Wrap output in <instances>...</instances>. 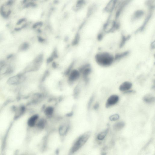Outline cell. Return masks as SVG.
<instances>
[{"label":"cell","instance_id":"1","mask_svg":"<svg viewBox=\"0 0 155 155\" xmlns=\"http://www.w3.org/2000/svg\"><path fill=\"white\" fill-rule=\"evenodd\" d=\"M91 134L90 132H87L78 138L70 149L69 155H72L78 151L88 141Z\"/></svg>","mask_w":155,"mask_h":155},{"label":"cell","instance_id":"2","mask_svg":"<svg viewBox=\"0 0 155 155\" xmlns=\"http://www.w3.org/2000/svg\"><path fill=\"white\" fill-rule=\"evenodd\" d=\"M95 60L96 62L99 65L107 67L112 64L114 58L109 53L103 52L97 54L95 56Z\"/></svg>","mask_w":155,"mask_h":155},{"label":"cell","instance_id":"3","mask_svg":"<svg viewBox=\"0 0 155 155\" xmlns=\"http://www.w3.org/2000/svg\"><path fill=\"white\" fill-rule=\"evenodd\" d=\"M67 77L69 83L72 84L80 79L81 75L78 69H73Z\"/></svg>","mask_w":155,"mask_h":155},{"label":"cell","instance_id":"4","mask_svg":"<svg viewBox=\"0 0 155 155\" xmlns=\"http://www.w3.org/2000/svg\"><path fill=\"white\" fill-rule=\"evenodd\" d=\"M25 79L26 77L24 74H19L10 78L7 83L12 85H17L22 83Z\"/></svg>","mask_w":155,"mask_h":155},{"label":"cell","instance_id":"5","mask_svg":"<svg viewBox=\"0 0 155 155\" xmlns=\"http://www.w3.org/2000/svg\"><path fill=\"white\" fill-rule=\"evenodd\" d=\"M40 118V115L38 114L32 115L27 121V124L28 127L31 128H34Z\"/></svg>","mask_w":155,"mask_h":155},{"label":"cell","instance_id":"6","mask_svg":"<svg viewBox=\"0 0 155 155\" xmlns=\"http://www.w3.org/2000/svg\"><path fill=\"white\" fill-rule=\"evenodd\" d=\"M43 112L46 117L47 118H51L54 115L55 108L51 105L45 107L43 109Z\"/></svg>","mask_w":155,"mask_h":155},{"label":"cell","instance_id":"7","mask_svg":"<svg viewBox=\"0 0 155 155\" xmlns=\"http://www.w3.org/2000/svg\"><path fill=\"white\" fill-rule=\"evenodd\" d=\"M70 128V124L68 123L62 124L60 125L58 131L60 136H65L69 131Z\"/></svg>","mask_w":155,"mask_h":155},{"label":"cell","instance_id":"8","mask_svg":"<svg viewBox=\"0 0 155 155\" xmlns=\"http://www.w3.org/2000/svg\"><path fill=\"white\" fill-rule=\"evenodd\" d=\"M119 99V97L118 95H113L109 97L106 103V107L107 108L110 107L117 103Z\"/></svg>","mask_w":155,"mask_h":155},{"label":"cell","instance_id":"9","mask_svg":"<svg viewBox=\"0 0 155 155\" xmlns=\"http://www.w3.org/2000/svg\"><path fill=\"white\" fill-rule=\"evenodd\" d=\"M47 123V120L46 118L40 117L34 128H36L38 130H42L45 128Z\"/></svg>","mask_w":155,"mask_h":155},{"label":"cell","instance_id":"10","mask_svg":"<svg viewBox=\"0 0 155 155\" xmlns=\"http://www.w3.org/2000/svg\"><path fill=\"white\" fill-rule=\"evenodd\" d=\"M26 111V107L24 105H21L17 107L15 114L14 119H17L25 113Z\"/></svg>","mask_w":155,"mask_h":155},{"label":"cell","instance_id":"11","mask_svg":"<svg viewBox=\"0 0 155 155\" xmlns=\"http://www.w3.org/2000/svg\"><path fill=\"white\" fill-rule=\"evenodd\" d=\"M132 85L130 82L125 81L120 85L119 89L121 91H127L132 88Z\"/></svg>","mask_w":155,"mask_h":155},{"label":"cell","instance_id":"12","mask_svg":"<svg viewBox=\"0 0 155 155\" xmlns=\"http://www.w3.org/2000/svg\"><path fill=\"white\" fill-rule=\"evenodd\" d=\"M143 100L145 103L150 104L154 102L155 101V98L151 94H147L144 97Z\"/></svg>","mask_w":155,"mask_h":155},{"label":"cell","instance_id":"13","mask_svg":"<svg viewBox=\"0 0 155 155\" xmlns=\"http://www.w3.org/2000/svg\"><path fill=\"white\" fill-rule=\"evenodd\" d=\"M125 123L121 122L116 123L113 125L114 129L116 131H119L122 129L124 127Z\"/></svg>","mask_w":155,"mask_h":155},{"label":"cell","instance_id":"14","mask_svg":"<svg viewBox=\"0 0 155 155\" xmlns=\"http://www.w3.org/2000/svg\"><path fill=\"white\" fill-rule=\"evenodd\" d=\"M109 130V129H107L104 131L99 133L97 136V139L99 140H103L105 138Z\"/></svg>","mask_w":155,"mask_h":155},{"label":"cell","instance_id":"15","mask_svg":"<svg viewBox=\"0 0 155 155\" xmlns=\"http://www.w3.org/2000/svg\"><path fill=\"white\" fill-rule=\"evenodd\" d=\"M80 40V36L79 34H77L72 42L73 45L75 46L78 44Z\"/></svg>","mask_w":155,"mask_h":155},{"label":"cell","instance_id":"16","mask_svg":"<svg viewBox=\"0 0 155 155\" xmlns=\"http://www.w3.org/2000/svg\"><path fill=\"white\" fill-rule=\"evenodd\" d=\"M128 54V52H125L121 53V54H118L115 56V60H119L123 58V57L127 56Z\"/></svg>","mask_w":155,"mask_h":155},{"label":"cell","instance_id":"17","mask_svg":"<svg viewBox=\"0 0 155 155\" xmlns=\"http://www.w3.org/2000/svg\"><path fill=\"white\" fill-rule=\"evenodd\" d=\"M119 118V115L118 114H116L111 116L109 117V119L111 121H114L118 120Z\"/></svg>","mask_w":155,"mask_h":155},{"label":"cell","instance_id":"18","mask_svg":"<svg viewBox=\"0 0 155 155\" xmlns=\"http://www.w3.org/2000/svg\"><path fill=\"white\" fill-rule=\"evenodd\" d=\"M94 96H92L91 97V98H90L88 104V109H89L90 108L91 104L92 103H93V101L94 99Z\"/></svg>","mask_w":155,"mask_h":155},{"label":"cell","instance_id":"19","mask_svg":"<svg viewBox=\"0 0 155 155\" xmlns=\"http://www.w3.org/2000/svg\"><path fill=\"white\" fill-rule=\"evenodd\" d=\"M84 2L83 1H78L77 3L76 7L77 8H80L84 4Z\"/></svg>","mask_w":155,"mask_h":155},{"label":"cell","instance_id":"20","mask_svg":"<svg viewBox=\"0 0 155 155\" xmlns=\"http://www.w3.org/2000/svg\"><path fill=\"white\" fill-rule=\"evenodd\" d=\"M99 104L98 103H96L94 105L93 108L95 110H97L99 109Z\"/></svg>","mask_w":155,"mask_h":155},{"label":"cell","instance_id":"21","mask_svg":"<svg viewBox=\"0 0 155 155\" xmlns=\"http://www.w3.org/2000/svg\"><path fill=\"white\" fill-rule=\"evenodd\" d=\"M135 91L133 90H128L127 91H126L124 93L126 94H129V93H135Z\"/></svg>","mask_w":155,"mask_h":155},{"label":"cell","instance_id":"22","mask_svg":"<svg viewBox=\"0 0 155 155\" xmlns=\"http://www.w3.org/2000/svg\"><path fill=\"white\" fill-rule=\"evenodd\" d=\"M106 153H103L101 155H106Z\"/></svg>","mask_w":155,"mask_h":155}]
</instances>
